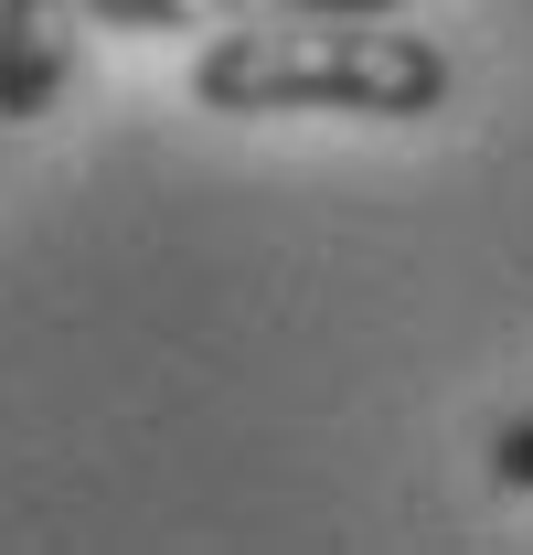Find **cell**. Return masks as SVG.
Returning <instances> with one entry per match:
<instances>
[{
    "label": "cell",
    "instance_id": "obj_1",
    "mask_svg": "<svg viewBox=\"0 0 533 555\" xmlns=\"http://www.w3.org/2000/svg\"><path fill=\"white\" fill-rule=\"evenodd\" d=\"M213 118H427L448 107V54L395 11H288L235 22L193 54Z\"/></svg>",
    "mask_w": 533,
    "mask_h": 555
},
{
    "label": "cell",
    "instance_id": "obj_2",
    "mask_svg": "<svg viewBox=\"0 0 533 555\" xmlns=\"http://www.w3.org/2000/svg\"><path fill=\"white\" fill-rule=\"evenodd\" d=\"M86 22H96L86 0H0V129L11 118H43L65 96Z\"/></svg>",
    "mask_w": 533,
    "mask_h": 555
},
{
    "label": "cell",
    "instance_id": "obj_3",
    "mask_svg": "<svg viewBox=\"0 0 533 555\" xmlns=\"http://www.w3.org/2000/svg\"><path fill=\"white\" fill-rule=\"evenodd\" d=\"M107 33H235V22H288V11H395V0H86Z\"/></svg>",
    "mask_w": 533,
    "mask_h": 555
},
{
    "label": "cell",
    "instance_id": "obj_4",
    "mask_svg": "<svg viewBox=\"0 0 533 555\" xmlns=\"http://www.w3.org/2000/svg\"><path fill=\"white\" fill-rule=\"evenodd\" d=\"M491 481L533 491V416H502V427H491Z\"/></svg>",
    "mask_w": 533,
    "mask_h": 555
}]
</instances>
